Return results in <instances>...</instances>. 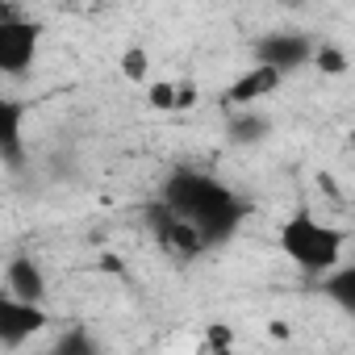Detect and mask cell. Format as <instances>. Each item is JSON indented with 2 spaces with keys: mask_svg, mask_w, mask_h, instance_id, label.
Returning a JSON list of instances; mask_svg holds the SVG:
<instances>
[{
  "mask_svg": "<svg viewBox=\"0 0 355 355\" xmlns=\"http://www.w3.org/2000/svg\"><path fill=\"white\" fill-rule=\"evenodd\" d=\"M171 214H180L201 239H205V247L214 251V247H222V243H230L239 230H243V222L255 214V205L234 189V184H226L222 175H214V171H205V167H171L167 175H163V184H159V193H155Z\"/></svg>",
  "mask_w": 355,
  "mask_h": 355,
  "instance_id": "1",
  "label": "cell"
},
{
  "mask_svg": "<svg viewBox=\"0 0 355 355\" xmlns=\"http://www.w3.org/2000/svg\"><path fill=\"white\" fill-rule=\"evenodd\" d=\"M276 243H280V251L288 255V263L297 268V272H305V276H322V272H330L338 259H343V247H347V230L343 226H330V222H322L313 209H297L288 222H280V234H276Z\"/></svg>",
  "mask_w": 355,
  "mask_h": 355,
  "instance_id": "2",
  "label": "cell"
},
{
  "mask_svg": "<svg viewBox=\"0 0 355 355\" xmlns=\"http://www.w3.org/2000/svg\"><path fill=\"white\" fill-rule=\"evenodd\" d=\"M46 26L30 13H21L17 5L0 0V76L9 80H26L38 63Z\"/></svg>",
  "mask_w": 355,
  "mask_h": 355,
  "instance_id": "3",
  "label": "cell"
},
{
  "mask_svg": "<svg viewBox=\"0 0 355 355\" xmlns=\"http://www.w3.org/2000/svg\"><path fill=\"white\" fill-rule=\"evenodd\" d=\"M142 226H146V234L155 239V247H159L163 255H171V259H201V255H209L205 239H201L180 214H171L159 197L146 201V209H142Z\"/></svg>",
  "mask_w": 355,
  "mask_h": 355,
  "instance_id": "4",
  "label": "cell"
},
{
  "mask_svg": "<svg viewBox=\"0 0 355 355\" xmlns=\"http://www.w3.org/2000/svg\"><path fill=\"white\" fill-rule=\"evenodd\" d=\"M51 326V313L42 301H26L9 288H0V347H26Z\"/></svg>",
  "mask_w": 355,
  "mask_h": 355,
  "instance_id": "5",
  "label": "cell"
},
{
  "mask_svg": "<svg viewBox=\"0 0 355 355\" xmlns=\"http://www.w3.org/2000/svg\"><path fill=\"white\" fill-rule=\"evenodd\" d=\"M313 46L318 42L309 34H301V30H272V34L255 38L251 59L263 63V67H276L280 76H288V71H301L313 59Z\"/></svg>",
  "mask_w": 355,
  "mask_h": 355,
  "instance_id": "6",
  "label": "cell"
},
{
  "mask_svg": "<svg viewBox=\"0 0 355 355\" xmlns=\"http://www.w3.org/2000/svg\"><path fill=\"white\" fill-rule=\"evenodd\" d=\"M26 105L0 92V163L9 171L26 167Z\"/></svg>",
  "mask_w": 355,
  "mask_h": 355,
  "instance_id": "7",
  "label": "cell"
},
{
  "mask_svg": "<svg viewBox=\"0 0 355 355\" xmlns=\"http://www.w3.org/2000/svg\"><path fill=\"white\" fill-rule=\"evenodd\" d=\"M280 71L276 67H263V63H251V71H243L226 92H222V101L230 105V109H243V105H255V101H263V96H272L276 88H280Z\"/></svg>",
  "mask_w": 355,
  "mask_h": 355,
  "instance_id": "8",
  "label": "cell"
},
{
  "mask_svg": "<svg viewBox=\"0 0 355 355\" xmlns=\"http://www.w3.org/2000/svg\"><path fill=\"white\" fill-rule=\"evenodd\" d=\"M5 288L17 293V297H26V301H42L46 297V272H42V263L34 255H26V251L13 255L9 268H5Z\"/></svg>",
  "mask_w": 355,
  "mask_h": 355,
  "instance_id": "9",
  "label": "cell"
},
{
  "mask_svg": "<svg viewBox=\"0 0 355 355\" xmlns=\"http://www.w3.org/2000/svg\"><path fill=\"white\" fill-rule=\"evenodd\" d=\"M318 288H322V297H326V301H334L347 318H355V263L338 259L330 272H322V276H318Z\"/></svg>",
  "mask_w": 355,
  "mask_h": 355,
  "instance_id": "10",
  "label": "cell"
},
{
  "mask_svg": "<svg viewBox=\"0 0 355 355\" xmlns=\"http://www.w3.org/2000/svg\"><path fill=\"white\" fill-rule=\"evenodd\" d=\"M226 134H230L234 146H255V142H263V138L272 134V117L259 113L255 105H243V109H234V117L226 121Z\"/></svg>",
  "mask_w": 355,
  "mask_h": 355,
  "instance_id": "11",
  "label": "cell"
},
{
  "mask_svg": "<svg viewBox=\"0 0 355 355\" xmlns=\"http://www.w3.org/2000/svg\"><path fill=\"white\" fill-rule=\"evenodd\" d=\"M92 351H96V338L88 334V326H67L55 338V355H92Z\"/></svg>",
  "mask_w": 355,
  "mask_h": 355,
  "instance_id": "12",
  "label": "cell"
},
{
  "mask_svg": "<svg viewBox=\"0 0 355 355\" xmlns=\"http://www.w3.org/2000/svg\"><path fill=\"white\" fill-rule=\"evenodd\" d=\"M309 63H318L322 71H334V76L347 71V59H343L338 46H313V59H309Z\"/></svg>",
  "mask_w": 355,
  "mask_h": 355,
  "instance_id": "13",
  "label": "cell"
},
{
  "mask_svg": "<svg viewBox=\"0 0 355 355\" xmlns=\"http://www.w3.org/2000/svg\"><path fill=\"white\" fill-rule=\"evenodd\" d=\"M121 71H125L130 80H142V76H146V55H142V51H125V55H121Z\"/></svg>",
  "mask_w": 355,
  "mask_h": 355,
  "instance_id": "14",
  "label": "cell"
},
{
  "mask_svg": "<svg viewBox=\"0 0 355 355\" xmlns=\"http://www.w3.org/2000/svg\"><path fill=\"white\" fill-rule=\"evenodd\" d=\"M150 105L175 113V84H155V88H150Z\"/></svg>",
  "mask_w": 355,
  "mask_h": 355,
  "instance_id": "15",
  "label": "cell"
},
{
  "mask_svg": "<svg viewBox=\"0 0 355 355\" xmlns=\"http://www.w3.org/2000/svg\"><path fill=\"white\" fill-rule=\"evenodd\" d=\"M205 343H209V347H230V343H234V334H230V326H209Z\"/></svg>",
  "mask_w": 355,
  "mask_h": 355,
  "instance_id": "16",
  "label": "cell"
},
{
  "mask_svg": "<svg viewBox=\"0 0 355 355\" xmlns=\"http://www.w3.org/2000/svg\"><path fill=\"white\" fill-rule=\"evenodd\" d=\"M288 5H297V0H288Z\"/></svg>",
  "mask_w": 355,
  "mask_h": 355,
  "instance_id": "17",
  "label": "cell"
}]
</instances>
